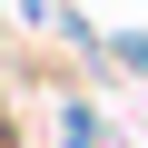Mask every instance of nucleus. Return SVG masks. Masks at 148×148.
Instances as JSON below:
<instances>
[{
  "instance_id": "1",
  "label": "nucleus",
  "mask_w": 148,
  "mask_h": 148,
  "mask_svg": "<svg viewBox=\"0 0 148 148\" xmlns=\"http://www.w3.org/2000/svg\"><path fill=\"white\" fill-rule=\"evenodd\" d=\"M10 138H20V119H10V99H0V148H10Z\"/></svg>"
}]
</instances>
